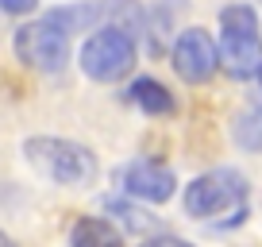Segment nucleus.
Returning a JSON list of instances; mask_svg holds the SVG:
<instances>
[{
	"mask_svg": "<svg viewBox=\"0 0 262 247\" xmlns=\"http://www.w3.org/2000/svg\"><path fill=\"white\" fill-rule=\"evenodd\" d=\"M27 158L31 166L42 174V178L58 181V186H89L97 178V158H93L89 147L70 139H50V135H39V139H27Z\"/></svg>",
	"mask_w": 262,
	"mask_h": 247,
	"instance_id": "f257e3e1",
	"label": "nucleus"
},
{
	"mask_svg": "<svg viewBox=\"0 0 262 247\" xmlns=\"http://www.w3.org/2000/svg\"><path fill=\"white\" fill-rule=\"evenodd\" d=\"M135 66V39L120 27H104L81 47V70L93 81H116Z\"/></svg>",
	"mask_w": 262,
	"mask_h": 247,
	"instance_id": "20e7f679",
	"label": "nucleus"
},
{
	"mask_svg": "<svg viewBox=\"0 0 262 247\" xmlns=\"http://www.w3.org/2000/svg\"><path fill=\"white\" fill-rule=\"evenodd\" d=\"M216 62H220V50H216L212 35L201 31V27H189V31L173 43V70L193 85L208 81V77L216 74Z\"/></svg>",
	"mask_w": 262,
	"mask_h": 247,
	"instance_id": "423d86ee",
	"label": "nucleus"
},
{
	"mask_svg": "<svg viewBox=\"0 0 262 247\" xmlns=\"http://www.w3.org/2000/svg\"><path fill=\"white\" fill-rule=\"evenodd\" d=\"M173 186H178V178L158 162H135L123 170V190L139 201H166L173 197Z\"/></svg>",
	"mask_w": 262,
	"mask_h": 247,
	"instance_id": "0eeeda50",
	"label": "nucleus"
},
{
	"mask_svg": "<svg viewBox=\"0 0 262 247\" xmlns=\"http://www.w3.org/2000/svg\"><path fill=\"white\" fill-rule=\"evenodd\" d=\"M258 85H262V66H258Z\"/></svg>",
	"mask_w": 262,
	"mask_h": 247,
	"instance_id": "dca6fc26",
	"label": "nucleus"
},
{
	"mask_svg": "<svg viewBox=\"0 0 262 247\" xmlns=\"http://www.w3.org/2000/svg\"><path fill=\"white\" fill-rule=\"evenodd\" d=\"M0 8L12 12V16H19V12H31L35 8V0H0Z\"/></svg>",
	"mask_w": 262,
	"mask_h": 247,
	"instance_id": "ddd939ff",
	"label": "nucleus"
},
{
	"mask_svg": "<svg viewBox=\"0 0 262 247\" xmlns=\"http://www.w3.org/2000/svg\"><path fill=\"white\" fill-rule=\"evenodd\" d=\"M0 247H19V243H16V239H8L4 232H0Z\"/></svg>",
	"mask_w": 262,
	"mask_h": 247,
	"instance_id": "2eb2a0df",
	"label": "nucleus"
},
{
	"mask_svg": "<svg viewBox=\"0 0 262 247\" xmlns=\"http://www.w3.org/2000/svg\"><path fill=\"white\" fill-rule=\"evenodd\" d=\"M235 143L247 151H262V112H243L235 120Z\"/></svg>",
	"mask_w": 262,
	"mask_h": 247,
	"instance_id": "f8f14e48",
	"label": "nucleus"
},
{
	"mask_svg": "<svg viewBox=\"0 0 262 247\" xmlns=\"http://www.w3.org/2000/svg\"><path fill=\"white\" fill-rule=\"evenodd\" d=\"M104 8H89V4H81V8H58V12H50V24H58L62 31H81L85 24H93V19L100 16Z\"/></svg>",
	"mask_w": 262,
	"mask_h": 247,
	"instance_id": "9b49d317",
	"label": "nucleus"
},
{
	"mask_svg": "<svg viewBox=\"0 0 262 247\" xmlns=\"http://www.w3.org/2000/svg\"><path fill=\"white\" fill-rule=\"evenodd\" d=\"M16 54L24 66L42 70V74H58L70 58V31H62L50 19H39V24H27L16 31Z\"/></svg>",
	"mask_w": 262,
	"mask_h": 247,
	"instance_id": "39448f33",
	"label": "nucleus"
},
{
	"mask_svg": "<svg viewBox=\"0 0 262 247\" xmlns=\"http://www.w3.org/2000/svg\"><path fill=\"white\" fill-rule=\"evenodd\" d=\"M70 247H123V239H120V232H116V224L85 216V220H77L74 232H70Z\"/></svg>",
	"mask_w": 262,
	"mask_h": 247,
	"instance_id": "6e6552de",
	"label": "nucleus"
},
{
	"mask_svg": "<svg viewBox=\"0 0 262 247\" xmlns=\"http://www.w3.org/2000/svg\"><path fill=\"white\" fill-rule=\"evenodd\" d=\"M104 12L112 16V27H120V31H127V35H139V27H143V8L135 4V0H108L104 4Z\"/></svg>",
	"mask_w": 262,
	"mask_h": 247,
	"instance_id": "9d476101",
	"label": "nucleus"
},
{
	"mask_svg": "<svg viewBox=\"0 0 262 247\" xmlns=\"http://www.w3.org/2000/svg\"><path fill=\"white\" fill-rule=\"evenodd\" d=\"M220 62L231 77H254L262 66V39H258V19L251 8L235 4V8H224L220 16Z\"/></svg>",
	"mask_w": 262,
	"mask_h": 247,
	"instance_id": "f03ea898",
	"label": "nucleus"
},
{
	"mask_svg": "<svg viewBox=\"0 0 262 247\" xmlns=\"http://www.w3.org/2000/svg\"><path fill=\"white\" fill-rule=\"evenodd\" d=\"M247 197V181L235 170H208L185 190V213L189 216H220V213H235L243 209Z\"/></svg>",
	"mask_w": 262,
	"mask_h": 247,
	"instance_id": "7ed1b4c3",
	"label": "nucleus"
},
{
	"mask_svg": "<svg viewBox=\"0 0 262 247\" xmlns=\"http://www.w3.org/2000/svg\"><path fill=\"white\" fill-rule=\"evenodd\" d=\"M127 97L135 100L143 112H150V116H166V112H173V97L166 93V85H162V81H155V77H139V81L131 85Z\"/></svg>",
	"mask_w": 262,
	"mask_h": 247,
	"instance_id": "1a4fd4ad",
	"label": "nucleus"
},
{
	"mask_svg": "<svg viewBox=\"0 0 262 247\" xmlns=\"http://www.w3.org/2000/svg\"><path fill=\"white\" fill-rule=\"evenodd\" d=\"M147 247H189L185 239H155V243H147Z\"/></svg>",
	"mask_w": 262,
	"mask_h": 247,
	"instance_id": "4468645a",
	"label": "nucleus"
}]
</instances>
